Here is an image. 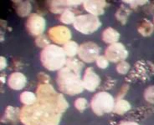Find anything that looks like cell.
<instances>
[{"label":"cell","mask_w":154,"mask_h":125,"mask_svg":"<svg viewBox=\"0 0 154 125\" xmlns=\"http://www.w3.org/2000/svg\"><path fill=\"white\" fill-rule=\"evenodd\" d=\"M62 114L54 105L38 101L20 110V120L24 125H59Z\"/></svg>","instance_id":"cell-1"},{"label":"cell","mask_w":154,"mask_h":125,"mask_svg":"<svg viewBox=\"0 0 154 125\" xmlns=\"http://www.w3.org/2000/svg\"><path fill=\"white\" fill-rule=\"evenodd\" d=\"M57 84L59 89L66 94L76 95L84 90L81 74L67 67L61 68L58 73Z\"/></svg>","instance_id":"cell-2"},{"label":"cell","mask_w":154,"mask_h":125,"mask_svg":"<svg viewBox=\"0 0 154 125\" xmlns=\"http://www.w3.org/2000/svg\"><path fill=\"white\" fill-rule=\"evenodd\" d=\"M40 61L49 71H57L64 68L67 59L63 48L50 44L40 53Z\"/></svg>","instance_id":"cell-3"},{"label":"cell","mask_w":154,"mask_h":125,"mask_svg":"<svg viewBox=\"0 0 154 125\" xmlns=\"http://www.w3.org/2000/svg\"><path fill=\"white\" fill-rule=\"evenodd\" d=\"M115 99L107 92H99L92 98L91 106L94 114L98 116L111 113L114 109Z\"/></svg>","instance_id":"cell-4"},{"label":"cell","mask_w":154,"mask_h":125,"mask_svg":"<svg viewBox=\"0 0 154 125\" xmlns=\"http://www.w3.org/2000/svg\"><path fill=\"white\" fill-rule=\"evenodd\" d=\"M101 25L97 16L92 14H82L76 16L73 23L75 29L83 34H91L96 32Z\"/></svg>","instance_id":"cell-5"},{"label":"cell","mask_w":154,"mask_h":125,"mask_svg":"<svg viewBox=\"0 0 154 125\" xmlns=\"http://www.w3.org/2000/svg\"><path fill=\"white\" fill-rule=\"evenodd\" d=\"M100 48L93 42H86L80 45L78 55L81 60L85 63H92L99 57Z\"/></svg>","instance_id":"cell-6"},{"label":"cell","mask_w":154,"mask_h":125,"mask_svg":"<svg viewBox=\"0 0 154 125\" xmlns=\"http://www.w3.org/2000/svg\"><path fill=\"white\" fill-rule=\"evenodd\" d=\"M105 56L108 60L116 63L125 61V59L128 57V51L125 48V46L121 43H115L107 47L106 49Z\"/></svg>","instance_id":"cell-7"},{"label":"cell","mask_w":154,"mask_h":125,"mask_svg":"<svg viewBox=\"0 0 154 125\" xmlns=\"http://www.w3.org/2000/svg\"><path fill=\"white\" fill-rule=\"evenodd\" d=\"M48 36L52 41L58 44H66L70 41L71 33L68 28L66 26H54L50 28L48 32Z\"/></svg>","instance_id":"cell-8"},{"label":"cell","mask_w":154,"mask_h":125,"mask_svg":"<svg viewBox=\"0 0 154 125\" xmlns=\"http://www.w3.org/2000/svg\"><path fill=\"white\" fill-rule=\"evenodd\" d=\"M45 20L42 16L37 13L31 14L27 19L26 28L28 32L34 36H40L45 29Z\"/></svg>","instance_id":"cell-9"},{"label":"cell","mask_w":154,"mask_h":125,"mask_svg":"<svg viewBox=\"0 0 154 125\" xmlns=\"http://www.w3.org/2000/svg\"><path fill=\"white\" fill-rule=\"evenodd\" d=\"M154 73V65L151 64L150 62L145 63L144 61H138L136 66H135L134 70L132 71L130 76L129 79L131 78H137L140 79H147L149 76Z\"/></svg>","instance_id":"cell-10"},{"label":"cell","mask_w":154,"mask_h":125,"mask_svg":"<svg viewBox=\"0 0 154 125\" xmlns=\"http://www.w3.org/2000/svg\"><path fill=\"white\" fill-rule=\"evenodd\" d=\"M82 82H83L84 88L88 90L89 92H94L99 87L100 83V79L95 73L92 68H88L85 70Z\"/></svg>","instance_id":"cell-11"},{"label":"cell","mask_w":154,"mask_h":125,"mask_svg":"<svg viewBox=\"0 0 154 125\" xmlns=\"http://www.w3.org/2000/svg\"><path fill=\"white\" fill-rule=\"evenodd\" d=\"M106 2L101 0L96 1H84L83 7L89 14H92L95 16H99L103 14L105 12V8L106 7Z\"/></svg>","instance_id":"cell-12"},{"label":"cell","mask_w":154,"mask_h":125,"mask_svg":"<svg viewBox=\"0 0 154 125\" xmlns=\"http://www.w3.org/2000/svg\"><path fill=\"white\" fill-rule=\"evenodd\" d=\"M84 1H51L50 3V10L53 13H60L68 9L69 7H76L80 4H83Z\"/></svg>","instance_id":"cell-13"},{"label":"cell","mask_w":154,"mask_h":125,"mask_svg":"<svg viewBox=\"0 0 154 125\" xmlns=\"http://www.w3.org/2000/svg\"><path fill=\"white\" fill-rule=\"evenodd\" d=\"M27 83V79L22 73H13L9 76L8 80V84L9 88L14 90H21L25 87Z\"/></svg>","instance_id":"cell-14"},{"label":"cell","mask_w":154,"mask_h":125,"mask_svg":"<svg viewBox=\"0 0 154 125\" xmlns=\"http://www.w3.org/2000/svg\"><path fill=\"white\" fill-rule=\"evenodd\" d=\"M19 118H20V111L19 109L8 106L5 109L4 116L1 120L3 123H11L13 124H16Z\"/></svg>","instance_id":"cell-15"},{"label":"cell","mask_w":154,"mask_h":125,"mask_svg":"<svg viewBox=\"0 0 154 125\" xmlns=\"http://www.w3.org/2000/svg\"><path fill=\"white\" fill-rule=\"evenodd\" d=\"M101 38L105 43L112 44V43H117V41L119 40L120 34L112 28H107L103 31Z\"/></svg>","instance_id":"cell-16"},{"label":"cell","mask_w":154,"mask_h":125,"mask_svg":"<svg viewBox=\"0 0 154 125\" xmlns=\"http://www.w3.org/2000/svg\"><path fill=\"white\" fill-rule=\"evenodd\" d=\"M14 8L17 13L21 17H25L29 14L31 11V4L29 1H15Z\"/></svg>","instance_id":"cell-17"},{"label":"cell","mask_w":154,"mask_h":125,"mask_svg":"<svg viewBox=\"0 0 154 125\" xmlns=\"http://www.w3.org/2000/svg\"><path fill=\"white\" fill-rule=\"evenodd\" d=\"M139 34H142L143 36H150L151 34L153 33L154 26L150 21L143 19V21H141V23H139L138 28H137Z\"/></svg>","instance_id":"cell-18"},{"label":"cell","mask_w":154,"mask_h":125,"mask_svg":"<svg viewBox=\"0 0 154 125\" xmlns=\"http://www.w3.org/2000/svg\"><path fill=\"white\" fill-rule=\"evenodd\" d=\"M130 109H131L130 103L127 100H124V99H119V100H116L113 112L116 114L122 115V114L127 113Z\"/></svg>","instance_id":"cell-19"},{"label":"cell","mask_w":154,"mask_h":125,"mask_svg":"<svg viewBox=\"0 0 154 125\" xmlns=\"http://www.w3.org/2000/svg\"><path fill=\"white\" fill-rule=\"evenodd\" d=\"M79 48H80V46L77 44L76 42L74 41H69L63 46V49H64L66 55L69 58H73L74 56L78 54Z\"/></svg>","instance_id":"cell-20"},{"label":"cell","mask_w":154,"mask_h":125,"mask_svg":"<svg viewBox=\"0 0 154 125\" xmlns=\"http://www.w3.org/2000/svg\"><path fill=\"white\" fill-rule=\"evenodd\" d=\"M20 101L26 106L33 105L37 102V95L32 92H23L20 95Z\"/></svg>","instance_id":"cell-21"},{"label":"cell","mask_w":154,"mask_h":125,"mask_svg":"<svg viewBox=\"0 0 154 125\" xmlns=\"http://www.w3.org/2000/svg\"><path fill=\"white\" fill-rule=\"evenodd\" d=\"M66 67L69 68V69H71L74 72L77 73L79 74H81V70L83 68V63H81V61L78 60L76 58H69L66 61Z\"/></svg>","instance_id":"cell-22"},{"label":"cell","mask_w":154,"mask_h":125,"mask_svg":"<svg viewBox=\"0 0 154 125\" xmlns=\"http://www.w3.org/2000/svg\"><path fill=\"white\" fill-rule=\"evenodd\" d=\"M75 18L76 16L75 15L73 12L69 9H66L61 13L60 20L64 24H71V23H74Z\"/></svg>","instance_id":"cell-23"},{"label":"cell","mask_w":154,"mask_h":125,"mask_svg":"<svg viewBox=\"0 0 154 125\" xmlns=\"http://www.w3.org/2000/svg\"><path fill=\"white\" fill-rule=\"evenodd\" d=\"M129 14H130V9H128L126 6L122 5L116 12V17L119 22H121L122 24H125L127 23V17L129 16Z\"/></svg>","instance_id":"cell-24"},{"label":"cell","mask_w":154,"mask_h":125,"mask_svg":"<svg viewBox=\"0 0 154 125\" xmlns=\"http://www.w3.org/2000/svg\"><path fill=\"white\" fill-rule=\"evenodd\" d=\"M75 107L76 108V109L80 112H84L89 106L88 101L85 98H78V99L74 103Z\"/></svg>","instance_id":"cell-25"},{"label":"cell","mask_w":154,"mask_h":125,"mask_svg":"<svg viewBox=\"0 0 154 125\" xmlns=\"http://www.w3.org/2000/svg\"><path fill=\"white\" fill-rule=\"evenodd\" d=\"M130 64L126 61H122L116 66V71L120 74H127L129 72Z\"/></svg>","instance_id":"cell-26"},{"label":"cell","mask_w":154,"mask_h":125,"mask_svg":"<svg viewBox=\"0 0 154 125\" xmlns=\"http://www.w3.org/2000/svg\"><path fill=\"white\" fill-rule=\"evenodd\" d=\"M35 44L38 47H39V48L45 49V48H46V47L50 45V41L46 38V36L40 35V36H38L37 38L35 39Z\"/></svg>","instance_id":"cell-27"},{"label":"cell","mask_w":154,"mask_h":125,"mask_svg":"<svg viewBox=\"0 0 154 125\" xmlns=\"http://www.w3.org/2000/svg\"><path fill=\"white\" fill-rule=\"evenodd\" d=\"M144 98L146 102L154 103V86H150L146 88L144 93Z\"/></svg>","instance_id":"cell-28"},{"label":"cell","mask_w":154,"mask_h":125,"mask_svg":"<svg viewBox=\"0 0 154 125\" xmlns=\"http://www.w3.org/2000/svg\"><path fill=\"white\" fill-rule=\"evenodd\" d=\"M96 65L100 68H106L109 66V60L106 56H99L96 59Z\"/></svg>","instance_id":"cell-29"},{"label":"cell","mask_w":154,"mask_h":125,"mask_svg":"<svg viewBox=\"0 0 154 125\" xmlns=\"http://www.w3.org/2000/svg\"><path fill=\"white\" fill-rule=\"evenodd\" d=\"M128 90H129V85L124 84L123 86L122 87V88H121V90H120V93L118 94V96H117V98H116V100L123 99V97L127 94V93L128 92Z\"/></svg>","instance_id":"cell-30"},{"label":"cell","mask_w":154,"mask_h":125,"mask_svg":"<svg viewBox=\"0 0 154 125\" xmlns=\"http://www.w3.org/2000/svg\"><path fill=\"white\" fill-rule=\"evenodd\" d=\"M124 3H126L127 4H131L132 8H135V7H137V6L143 5L144 4L147 3V1H124Z\"/></svg>","instance_id":"cell-31"},{"label":"cell","mask_w":154,"mask_h":125,"mask_svg":"<svg viewBox=\"0 0 154 125\" xmlns=\"http://www.w3.org/2000/svg\"><path fill=\"white\" fill-rule=\"evenodd\" d=\"M38 80L41 82V83H48L50 81V77L44 73H38Z\"/></svg>","instance_id":"cell-32"},{"label":"cell","mask_w":154,"mask_h":125,"mask_svg":"<svg viewBox=\"0 0 154 125\" xmlns=\"http://www.w3.org/2000/svg\"><path fill=\"white\" fill-rule=\"evenodd\" d=\"M6 67H7V59L4 56H1L0 57V68H1V70L4 69Z\"/></svg>","instance_id":"cell-33"},{"label":"cell","mask_w":154,"mask_h":125,"mask_svg":"<svg viewBox=\"0 0 154 125\" xmlns=\"http://www.w3.org/2000/svg\"><path fill=\"white\" fill-rule=\"evenodd\" d=\"M118 125H139L138 124L135 123V122H122Z\"/></svg>","instance_id":"cell-34"}]
</instances>
